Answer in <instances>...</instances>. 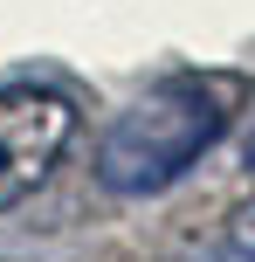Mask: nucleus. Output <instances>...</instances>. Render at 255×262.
<instances>
[{
    "label": "nucleus",
    "mask_w": 255,
    "mask_h": 262,
    "mask_svg": "<svg viewBox=\"0 0 255 262\" xmlns=\"http://www.w3.org/2000/svg\"><path fill=\"white\" fill-rule=\"evenodd\" d=\"M221 131H228V90L200 76H173L145 90L131 111H118V124L97 145V180H104V193L124 200L166 193L221 145Z\"/></svg>",
    "instance_id": "f257e3e1"
},
{
    "label": "nucleus",
    "mask_w": 255,
    "mask_h": 262,
    "mask_svg": "<svg viewBox=\"0 0 255 262\" xmlns=\"http://www.w3.org/2000/svg\"><path fill=\"white\" fill-rule=\"evenodd\" d=\"M69 131H76V104L55 90H7L0 97V207L28 200L55 172Z\"/></svg>",
    "instance_id": "f03ea898"
},
{
    "label": "nucleus",
    "mask_w": 255,
    "mask_h": 262,
    "mask_svg": "<svg viewBox=\"0 0 255 262\" xmlns=\"http://www.w3.org/2000/svg\"><path fill=\"white\" fill-rule=\"evenodd\" d=\"M207 262H255V207L242 214V221H235V235L221 242V249L207 255Z\"/></svg>",
    "instance_id": "7ed1b4c3"
}]
</instances>
